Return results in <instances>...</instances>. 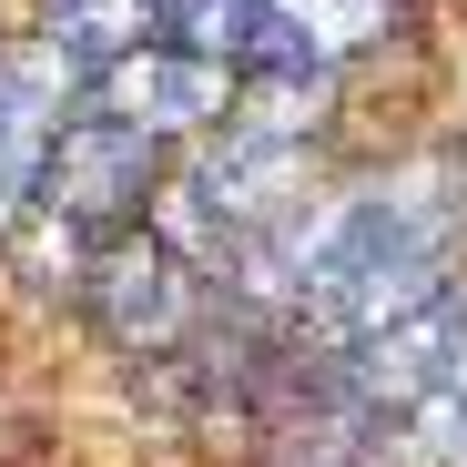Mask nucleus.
Here are the masks:
<instances>
[{
  "label": "nucleus",
  "mask_w": 467,
  "mask_h": 467,
  "mask_svg": "<svg viewBox=\"0 0 467 467\" xmlns=\"http://www.w3.org/2000/svg\"><path fill=\"white\" fill-rule=\"evenodd\" d=\"M173 152L152 142L142 122L102 112V102H71L41 142V173H31V213L41 223H71V234H112V223H142L152 193H163Z\"/></svg>",
  "instance_id": "f257e3e1"
},
{
  "label": "nucleus",
  "mask_w": 467,
  "mask_h": 467,
  "mask_svg": "<svg viewBox=\"0 0 467 467\" xmlns=\"http://www.w3.org/2000/svg\"><path fill=\"white\" fill-rule=\"evenodd\" d=\"M71 295H82V316L122 346V356H173L183 336H203L213 295H203V265H183L152 223H112L82 244V275H71Z\"/></svg>",
  "instance_id": "f03ea898"
},
{
  "label": "nucleus",
  "mask_w": 467,
  "mask_h": 467,
  "mask_svg": "<svg viewBox=\"0 0 467 467\" xmlns=\"http://www.w3.org/2000/svg\"><path fill=\"white\" fill-rule=\"evenodd\" d=\"M82 102H102V112L142 122L163 152H183V142H203V132L234 122V71L203 61V51H183V41H163V31H142V41H122V51L92 71Z\"/></svg>",
  "instance_id": "7ed1b4c3"
},
{
  "label": "nucleus",
  "mask_w": 467,
  "mask_h": 467,
  "mask_svg": "<svg viewBox=\"0 0 467 467\" xmlns=\"http://www.w3.org/2000/svg\"><path fill=\"white\" fill-rule=\"evenodd\" d=\"M21 21H31L51 51H71L82 71H102L122 41L152 31V21H142V0H21Z\"/></svg>",
  "instance_id": "20e7f679"
},
{
  "label": "nucleus",
  "mask_w": 467,
  "mask_h": 467,
  "mask_svg": "<svg viewBox=\"0 0 467 467\" xmlns=\"http://www.w3.org/2000/svg\"><path fill=\"white\" fill-rule=\"evenodd\" d=\"M275 467H366L356 417H336V407H305V427H285V437H275Z\"/></svg>",
  "instance_id": "39448f33"
},
{
  "label": "nucleus",
  "mask_w": 467,
  "mask_h": 467,
  "mask_svg": "<svg viewBox=\"0 0 467 467\" xmlns=\"http://www.w3.org/2000/svg\"><path fill=\"white\" fill-rule=\"evenodd\" d=\"M0 31H11V21H0Z\"/></svg>",
  "instance_id": "423d86ee"
}]
</instances>
